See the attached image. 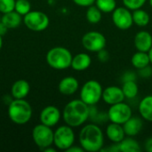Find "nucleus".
Segmentation results:
<instances>
[{
  "label": "nucleus",
  "mask_w": 152,
  "mask_h": 152,
  "mask_svg": "<svg viewBox=\"0 0 152 152\" xmlns=\"http://www.w3.org/2000/svg\"><path fill=\"white\" fill-rule=\"evenodd\" d=\"M62 118L65 124L71 127L81 126L90 118V106L81 99L72 100L65 105Z\"/></svg>",
  "instance_id": "1"
},
{
  "label": "nucleus",
  "mask_w": 152,
  "mask_h": 152,
  "mask_svg": "<svg viewBox=\"0 0 152 152\" xmlns=\"http://www.w3.org/2000/svg\"><path fill=\"white\" fill-rule=\"evenodd\" d=\"M78 140L85 151L97 152L102 151L104 134L102 128L96 124H87L81 129Z\"/></svg>",
  "instance_id": "2"
},
{
  "label": "nucleus",
  "mask_w": 152,
  "mask_h": 152,
  "mask_svg": "<svg viewBox=\"0 0 152 152\" xmlns=\"http://www.w3.org/2000/svg\"><path fill=\"white\" fill-rule=\"evenodd\" d=\"M7 113L14 124L25 125L32 118V108L25 99H13L8 105Z\"/></svg>",
  "instance_id": "3"
},
{
  "label": "nucleus",
  "mask_w": 152,
  "mask_h": 152,
  "mask_svg": "<svg viewBox=\"0 0 152 152\" xmlns=\"http://www.w3.org/2000/svg\"><path fill=\"white\" fill-rule=\"evenodd\" d=\"M72 53L70 51L62 46H55L50 49L45 56L47 64L53 69L63 70L71 66Z\"/></svg>",
  "instance_id": "4"
},
{
  "label": "nucleus",
  "mask_w": 152,
  "mask_h": 152,
  "mask_svg": "<svg viewBox=\"0 0 152 152\" xmlns=\"http://www.w3.org/2000/svg\"><path fill=\"white\" fill-rule=\"evenodd\" d=\"M102 86L97 80L86 81L80 90V99L88 106L96 105L102 96Z\"/></svg>",
  "instance_id": "5"
},
{
  "label": "nucleus",
  "mask_w": 152,
  "mask_h": 152,
  "mask_svg": "<svg viewBox=\"0 0 152 152\" xmlns=\"http://www.w3.org/2000/svg\"><path fill=\"white\" fill-rule=\"evenodd\" d=\"M73 127L64 125L59 126L53 132V145L61 151H67L75 142V133Z\"/></svg>",
  "instance_id": "6"
},
{
  "label": "nucleus",
  "mask_w": 152,
  "mask_h": 152,
  "mask_svg": "<svg viewBox=\"0 0 152 152\" xmlns=\"http://www.w3.org/2000/svg\"><path fill=\"white\" fill-rule=\"evenodd\" d=\"M23 23L28 29L36 32H41L48 28L50 20L47 14L43 12L30 11L23 16Z\"/></svg>",
  "instance_id": "7"
},
{
  "label": "nucleus",
  "mask_w": 152,
  "mask_h": 152,
  "mask_svg": "<svg viewBox=\"0 0 152 152\" xmlns=\"http://www.w3.org/2000/svg\"><path fill=\"white\" fill-rule=\"evenodd\" d=\"M53 132L52 127L40 123L32 129V139L36 145L43 151L53 144Z\"/></svg>",
  "instance_id": "8"
},
{
  "label": "nucleus",
  "mask_w": 152,
  "mask_h": 152,
  "mask_svg": "<svg viewBox=\"0 0 152 152\" xmlns=\"http://www.w3.org/2000/svg\"><path fill=\"white\" fill-rule=\"evenodd\" d=\"M81 43L83 47L86 51L92 53H98L99 51L106 47L107 40L102 33L93 30L86 32L83 36Z\"/></svg>",
  "instance_id": "9"
},
{
  "label": "nucleus",
  "mask_w": 152,
  "mask_h": 152,
  "mask_svg": "<svg viewBox=\"0 0 152 152\" xmlns=\"http://www.w3.org/2000/svg\"><path fill=\"white\" fill-rule=\"evenodd\" d=\"M132 116L133 111L131 107L124 102L110 105L107 113V117L110 122L120 125L126 123Z\"/></svg>",
  "instance_id": "10"
},
{
  "label": "nucleus",
  "mask_w": 152,
  "mask_h": 152,
  "mask_svg": "<svg viewBox=\"0 0 152 152\" xmlns=\"http://www.w3.org/2000/svg\"><path fill=\"white\" fill-rule=\"evenodd\" d=\"M112 22L119 29H129L133 24V13L126 6L117 7L112 12Z\"/></svg>",
  "instance_id": "11"
},
{
  "label": "nucleus",
  "mask_w": 152,
  "mask_h": 152,
  "mask_svg": "<svg viewBox=\"0 0 152 152\" xmlns=\"http://www.w3.org/2000/svg\"><path fill=\"white\" fill-rule=\"evenodd\" d=\"M61 118V113L60 110L53 105H49L45 107L41 110L39 115L40 122L50 127L56 126L59 123Z\"/></svg>",
  "instance_id": "12"
},
{
  "label": "nucleus",
  "mask_w": 152,
  "mask_h": 152,
  "mask_svg": "<svg viewBox=\"0 0 152 152\" xmlns=\"http://www.w3.org/2000/svg\"><path fill=\"white\" fill-rule=\"evenodd\" d=\"M102 99L108 105H114L124 102L126 99L121 87L117 86H110L103 89Z\"/></svg>",
  "instance_id": "13"
},
{
  "label": "nucleus",
  "mask_w": 152,
  "mask_h": 152,
  "mask_svg": "<svg viewBox=\"0 0 152 152\" xmlns=\"http://www.w3.org/2000/svg\"><path fill=\"white\" fill-rule=\"evenodd\" d=\"M134 44L137 51L148 53L152 47V35L145 30L139 31L134 37Z\"/></svg>",
  "instance_id": "14"
},
{
  "label": "nucleus",
  "mask_w": 152,
  "mask_h": 152,
  "mask_svg": "<svg viewBox=\"0 0 152 152\" xmlns=\"http://www.w3.org/2000/svg\"><path fill=\"white\" fill-rule=\"evenodd\" d=\"M79 88V83L77 79L74 77H63L59 85L58 89L59 92L63 95H72L74 94Z\"/></svg>",
  "instance_id": "15"
},
{
  "label": "nucleus",
  "mask_w": 152,
  "mask_h": 152,
  "mask_svg": "<svg viewBox=\"0 0 152 152\" xmlns=\"http://www.w3.org/2000/svg\"><path fill=\"white\" fill-rule=\"evenodd\" d=\"M30 91V86L25 79L16 80L11 87V96L13 99H25Z\"/></svg>",
  "instance_id": "16"
},
{
  "label": "nucleus",
  "mask_w": 152,
  "mask_h": 152,
  "mask_svg": "<svg viewBox=\"0 0 152 152\" xmlns=\"http://www.w3.org/2000/svg\"><path fill=\"white\" fill-rule=\"evenodd\" d=\"M106 136L113 143H118L126 138V133L123 125L117 123H110L106 127Z\"/></svg>",
  "instance_id": "17"
},
{
  "label": "nucleus",
  "mask_w": 152,
  "mask_h": 152,
  "mask_svg": "<svg viewBox=\"0 0 152 152\" xmlns=\"http://www.w3.org/2000/svg\"><path fill=\"white\" fill-rule=\"evenodd\" d=\"M110 151L119 152H137L141 151L142 149L136 140L128 136V138H125L120 142L115 143Z\"/></svg>",
  "instance_id": "18"
},
{
  "label": "nucleus",
  "mask_w": 152,
  "mask_h": 152,
  "mask_svg": "<svg viewBox=\"0 0 152 152\" xmlns=\"http://www.w3.org/2000/svg\"><path fill=\"white\" fill-rule=\"evenodd\" d=\"M91 63L92 58L88 53H79L73 56L70 67L76 71H84L91 66Z\"/></svg>",
  "instance_id": "19"
},
{
  "label": "nucleus",
  "mask_w": 152,
  "mask_h": 152,
  "mask_svg": "<svg viewBox=\"0 0 152 152\" xmlns=\"http://www.w3.org/2000/svg\"><path fill=\"white\" fill-rule=\"evenodd\" d=\"M142 120L138 117H131L126 123L123 124V128L126 135L134 137L136 136L142 128Z\"/></svg>",
  "instance_id": "20"
},
{
  "label": "nucleus",
  "mask_w": 152,
  "mask_h": 152,
  "mask_svg": "<svg viewBox=\"0 0 152 152\" xmlns=\"http://www.w3.org/2000/svg\"><path fill=\"white\" fill-rule=\"evenodd\" d=\"M23 21V16L19 14L17 12L11 11L6 13H3L1 17V22L8 28H16Z\"/></svg>",
  "instance_id": "21"
},
{
  "label": "nucleus",
  "mask_w": 152,
  "mask_h": 152,
  "mask_svg": "<svg viewBox=\"0 0 152 152\" xmlns=\"http://www.w3.org/2000/svg\"><path fill=\"white\" fill-rule=\"evenodd\" d=\"M138 110L143 119L148 122H152V95H147L141 100Z\"/></svg>",
  "instance_id": "22"
},
{
  "label": "nucleus",
  "mask_w": 152,
  "mask_h": 152,
  "mask_svg": "<svg viewBox=\"0 0 152 152\" xmlns=\"http://www.w3.org/2000/svg\"><path fill=\"white\" fill-rule=\"evenodd\" d=\"M131 63L134 68L137 69L138 70L143 69L151 64L150 56L148 53L137 51L135 53L133 54L131 58Z\"/></svg>",
  "instance_id": "23"
},
{
  "label": "nucleus",
  "mask_w": 152,
  "mask_h": 152,
  "mask_svg": "<svg viewBox=\"0 0 152 152\" xmlns=\"http://www.w3.org/2000/svg\"><path fill=\"white\" fill-rule=\"evenodd\" d=\"M132 13L134 24L137 25L138 27H146L151 21L150 14L142 8L133 11Z\"/></svg>",
  "instance_id": "24"
},
{
  "label": "nucleus",
  "mask_w": 152,
  "mask_h": 152,
  "mask_svg": "<svg viewBox=\"0 0 152 152\" xmlns=\"http://www.w3.org/2000/svg\"><path fill=\"white\" fill-rule=\"evenodd\" d=\"M125 97L127 99H134L137 96L139 93V87L135 80H128L124 81L121 86Z\"/></svg>",
  "instance_id": "25"
},
{
  "label": "nucleus",
  "mask_w": 152,
  "mask_h": 152,
  "mask_svg": "<svg viewBox=\"0 0 152 152\" xmlns=\"http://www.w3.org/2000/svg\"><path fill=\"white\" fill-rule=\"evenodd\" d=\"M86 18L89 23L97 24L102 20V12L96 5L93 4V5L87 7L86 12Z\"/></svg>",
  "instance_id": "26"
},
{
  "label": "nucleus",
  "mask_w": 152,
  "mask_h": 152,
  "mask_svg": "<svg viewBox=\"0 0 152 152\" xmlns=\"http://www.w3.org/2000/svg\"><path fill=\"white\" fill-rule=\"evenodd\" d=\"M95 5L102 13H110L117 8V2L116 0H96Z\"/></svg>",
  "instance_id": "27"
},
{
  "label": "nucleus",
  "mask_w": 152,
  "mask_h": 152,
  "mask_svg": "<svg viewBox=\"0 0 152 152\" xmlns=\"http://www.w3.org/2000/svg\"><path fill=\"white\" fill-rule=\"evenodd\" d=\"M14 11L21 16H24L31 11V4L28 0H16Z\"/></svg>",
  "instance_id": "28"
},
{
  "label": "nucleus",
  "mask_w": 152,
  "mask_h": 152,
  "mask_svg": "<svg viewBox=\"0 0 152 152\" xmlns=\"http://www.w3.org/2000/svg\"><path fill=\"white\" fill-rule=\"evenodd\" d=\"M122 1L124 6H126L131 11H134L142 8L147 2V0H122Z\"/></svg>",
  "instance_id": "29"
},
{
  "label": "nucleus",
  "mask_w": 152,
  "mask_h": 152,
  "mask_svg": "<svg viewBox=\"0 0 152 152\" xmlns=\"http://www.w3.org/2000/svg\"><path fill=\"white\" fill-rule=\"evenodd\" d=\"M16 0H0V12L6 13L14 10Z\"/></svg>",
  "instance_id": "30"
},
{
  "label": "nucleus",
  "mask_w": 152,
  "mask_h": 152,
  "mask_svg": "<svg viewBox=\"0 0 152 152\" xmlns=\"http://www.w3.org/2000/svg\"><path fill=\"white\" fill-rule=\"evenodd\" d=\"M77 5L81 7H89L95 4L96 0H72Z\"/></svg>",
  "instance_id": "31"
},
{
  "label": "nucleus",
  "mask_w": 152,
  "mask_h": 152,
  "mask_svg": "<svg viewBox=\"0 0 152 152\" xmlns=\"http://www.w3.org/2000/svg\"><path fill=\"white\" fill-rule=\"evenodd\" d=\"M109 58H110L109 52H108L107 50H105V48L98 52V59H99L100 61H102V62H106V61L109 60Z\"/></svg>",
  "instance_id": "32"
},
{
  "label": "nucleus",
  "mask_w": 152,
  "mask_h": 152,
  "mask_svg": "<svg viewBox=\"0 0 152 152\" xmlns=\"http://www.w3.org/2000/svg\"><path fill=\"white\" fill-rule=\"evenodd\" d=\"M139 74L142 77H149L152 75V70L150 66H147L143 69H139Z\"/></svg>",
  "instance_id": "33"
},
{
  "label": "nucleus",
  "mask_w": 152,
  "mask_h": 152,
  "mask_svg": "<svg viewBox=\"0 0 152 152\" xmlns=\"http://www.w3.org/2000/svg\"><path fill=\"white\" fill-rule=\"evenodd\" d=\"M122 79L124 81H128V80H135L136 79V76L135 73L133 71H126L123 76H122ZM123 81V82H124Z\"/></svg>",
  "instance_id": "34"
},
{
  "label": "nucleus",
  "mask_w": 152,
  "mask_h": 152,
  "mask_svg": "<svg viewBox=\"0 0 152 152\" xmlns=\"http://www.w3.org/2000/svg\"><path fill=\"white\" fill-rule=\"evenodd\" d=\"M67 152H83L85 151L83 150V148L81 146H75V145H72L70 148H69L67 151Z\"/></svg>",
  "instance_id": "35"
},
{
  "label": "nucleus",
  "mask_w": 152,
  "mask_h": 152,
  "mask_svg": "<svg viewBox=\"0 0 152 152\" xmlns=\"http://www.w3.org/2000/svg\"><path fill=\"white\" fill-rule=\"evenodd\" d=\"M145 150L148 152H152V136L145 142Z\"/></svg>",
  "instance_id": "36"
},
{
  "label": "nucleus",
  "mask_w": 152,
  "mask_h": 152,
  "mask_svg": "<svg viewBox=\"0 0 152 152\" xmlns=\"http://www.w3.org/2000/svg\"><path fill=\"white\" fill-rule=\"evenodd\" d=\"M7 30H8V28L1 22V20H0V35L1 36H4V34H6V32H7Z\"/></svg>",
  "instance_id": "37"
},
{
  "label": "nucleus",
  "mask_w": 152,
  "mask_h": 152,
  "mask_svg": "<svg viewBox=\"0 0 152 152\" xmlns=\"http://www.w3.org/2000/svg\"><path fill=\"white\" fill-rule=\"evenodd\" d=\"M55 149H53V148H51V146H49V147H47V148H45V149H44L43 150V151L45 152H55Z\"/></svg>",
  "instance_id": "38"
},
{
  "label": "nucleus",
  "mask_w": 152,
  "mask_h": 152,
  "mask_svg": "<svg viewBox=\"0 0 152 152\" xmlns=\"http://www.w3.org/2000/svg\"><path fill=\"white\" fill-rule=\"evenodd\" d=\"M148 53H149V56H150V61H151V64L152 65V47L151 48V50L148 52Z\"/></svg>",
  "instance_id": "39"
},
{
  "label": "nucleus",
  "mask_w": 152,
  "mask_h": 152,
  "mask_svg": "<svg viewBox=\"0 0 152 152\" xmlns=\"http://www.w3.org/2000/svg\"><path fill=\"white\" fill-rule=\"evenodd\" d=\"M2 46H3V36L0 35V51L2 49Z\"/></svg>",
  "instance_id": "40"
},
{
  "label": "nucleus",
  "mask_w": 152,
  "mask_h": 152,
  "mask_svg": "<svg viewBox=\"0 0 152 152\" xmlns=\"http://www.w3.org/2000/svg\"><path fill=\"white\" fill-rule=\"evenodd\" d=\"M149 3H150V5L152 7V0H149Z\"/></svg>",
  "instance_id": "41"
},
{
  "label": "nucleus",
  "mask_w": 152,
  "mask_h": 152,
  "mask_svg": "<svg viewBox=\"0 0 152 152\" xmlns=\"http://www.w3.org/2000/svg\"><path fill=\"white\" fill-rule=\"evenodd\" d=\"M0 20H1V17H0Z\"/></svg>",
  "instance_id": "42"
}]
</instances>
